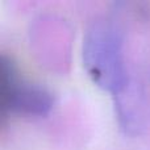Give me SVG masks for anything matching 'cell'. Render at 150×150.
<instances>
[{"instance_id": "2", "label": "cell", "mask_w": 150, "mask_h": 150, "mask_svg": "<svg viewBox=\"0 0 150 150\" xmlns=\"http://www.w3.org/2000/svg\"><path fill=\"white\" fill-rule=\"evenodd\" d=\"M1 105L11 113L42 116L52 109L53 96L46 88L20 76L15 65L1 59Z\"/></svg>"}, {"instance_id": "1", "label": "cell", "mask_w": 150, "mask_h": 150, "mask_svg": "<svg viewBox=\"0 0 150 150\" xmlns=\"http://www.w3.org/2000/svg\"><path fill=\"white\" fill-rule=\"evenodd\" d=\"M83 59L90 76L101 88L120 93L128 86L122 36L108 21H96L87 30Z\"/></svg>"}]
</instances>
